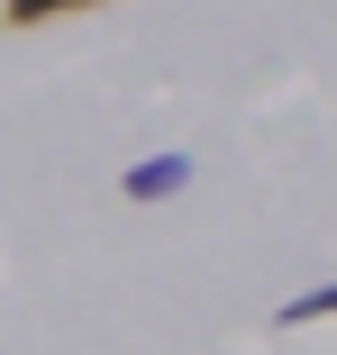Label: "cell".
<instances>
[{
  "label": "cell",
  "instance_id": "obj_2",
  "mask_svg": "<svg viewBox=\"0 0 337 355\" xmlns=\"http://www.w3.org/2000/svg\"><path fill=\"white\" fill-rule=\"evenodd\" d=\"M74 10H101V0H0V28H46V19H74Z\"/></svg>",
  "mask_w": 337,
  "mask_h": 355
},
{
  "label": "cell",
  "instance_id": "obj_1",
  "mask_svg": "<svg viewBox=\"0 0 337 355\" xmlns=\"http://www.w3.org/2000/svg\"><path fill=\"white\" fill-rule=\"evenodd\" d=\"M191 182V155H146V164H128V200H173Z\"/></svg>",
  "mask_w": 337,
  "mask_h": 355
},
{
  "label": "cell",
  "instance_id": "obj_3",
  "mask_svg": "<svg viewBox=\"0 0 337 355\" xmlns=\"http://www.w3.org/2000/svg\"><path fill=\"white\" fill-rule=\"evenodd\" d=\"M319 319H337V282H328V292H301V301H283V310H274V328H319Z\"/></svg>",
  "mask_w": 337,
  "mask_h": 355
}]
</instances>
